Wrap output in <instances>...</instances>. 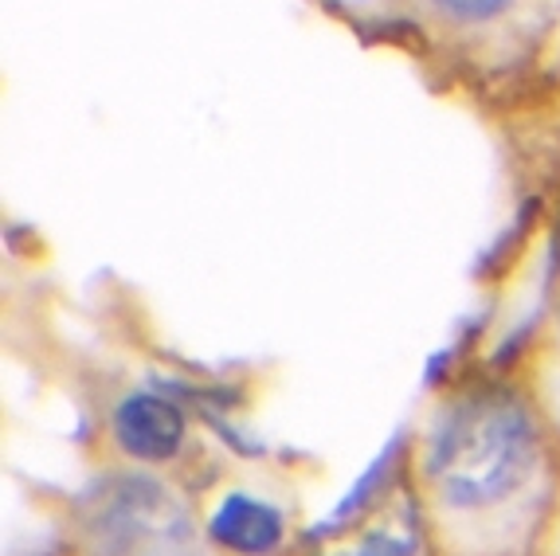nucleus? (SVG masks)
Listing matches in <instances>:
<instances>
[{"instance_id":"obj_1","label":"nucleus","mask_w":560,"mask_h":556,"mask_svg":"<svg viewBox=\"0 0 560 556\" xmlns=\"http://www.w3.org/2000/svg\"><path fill=\"white\" fill-rule=\"evenodd\" d=\"M537 459V436L522 399L478 392L458 399L431 439V478L455 506H494L522 490Z\"/></svg>"},{"instance_id":"obj_2","label":"nucleus","mask_w":560,"mask_h":556,"mask_svg":"<svg viewBox=\"0 0 560 556\" xmlns=\"http://www.w3.org/2000/svg\"><path fill=\"white\" fill-rule=\"evenodd\" d=\"M86 556H200L185 501L150 474H118L86 494L79 510Z\"/></svg>"},{"instance_id":"obj_3","label":"nucleus","mask_w":560,"mask_h":556,"mask_svg":"<svg viewBox=\"0 0 560 556\" xmlns=\"http://www.w3.org/2000/svg\"><path fill=\"white\" fill-rule=\"evenodd\" d=\"M114 439L138 463H165L185 443V416L158 392H130L114 408Z\"/></svg>"},{"instance_id":"obj_4","label":"nucleus","mask_w":560,"mask_h":556,"mask_svg":"<svg viewBox=\"0 0 560 556\" xmlns=\"http://www.w3.org/2000/svg\"><path fill=\"white\" fill-rule=\"evenodd\" d=\"M208 533H212L215 545H224L228 553L262 556L279 548L282 518L275 506L252 498V494H228V498L215 506L212 521H208Z\"/></svg>"},{"instance_id":"obj_5","label":"nucleus","mask_w":560,"mask_h":556,"mask_svg":"<svg viewBox=\"0 0 560 556\" xmlns=\"http://www.w3.org/2000/svg\"><path fill=\"white\" fill-rule=\"evenodd\" d=\"M416 548H420L416 521L404 510V513H384L369 529L337 541L334 548H326V556H416Z\"/></svg>"},{"instance_id":"obj_6","label":"nucleus","mask_w":560,"mask_h":556,"mask_svg":"<svg viewBox=\"0 0 560 556\" xmlns=\"http://www.w3.org/2000/svg\"><path fill=\"white\" fill-rule=\"evenodd\" d=\"M435 4L458 20H490L502 9H510V0H435Z\"/></svg>"}]
</instances>
